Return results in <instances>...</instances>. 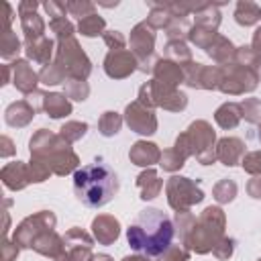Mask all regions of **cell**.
I'll list each match as a JSON object with an SVG mask.
<instances>
[{
  "instance_id": "cell-1",
  "label": "cell",
  "mask_w": 261,
  "mask_h": 261,
  "mask_svg": "<svg viewBox=\"0 0 261 261\" xmlns=\"http://www.w3.org/2000/svg\"><path fill=\"white\" fill-rule=\"evenodd\" d=\"M173 232V222L165 212L157 208H145L128 224L126 241L130 249L147 257H157L169 249Z\"/></svg>"
},
{
  "instance_id": "cell-2",
  "label": "cell",
  "mask_w": 261,
  "mask_h": 261,
  "mask_svg": "<svg viewBox=\"0 0 261 261\" xmlns=\"http://www.w3.org/2000/svg\"><path fill=\"white\" fill-rule=\"evenodd\" d=\"M73 192L84 206L100 208L118 192V177L108 163H88L73 173Z\"/></svg>"
}]
</instances>
